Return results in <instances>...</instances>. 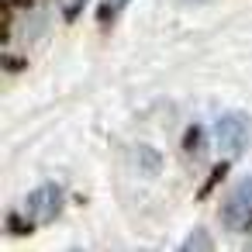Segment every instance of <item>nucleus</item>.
<instances>
[{
  "mask_svg": "<svg viewBox=\"0 0 252 252\" xmlns=\"http://www.w3.org/2000/svg\"><path fill=\"white\" fill-rule=\"evenodd\" d=\"M245 142H249V118L245 114L231 111V114L218 118V125H214V145L224 156H238L245 149Z\"/></svg>",
  "mask_w": 252,
  "mask_h": 252,
  "instance_id": "f03ea898",
  "label": "nucleus"
},
{
  "mask_svg": "<svg viewBox=\"0 0 252 252\" xmlns=\"http://www.w3.org/2000/svg\"><path fill=\"white\" fill-rule=\"evenodd\" d=\"M128 4H131V0H104V11H100V14H104V18H114V14H121Z\"/></svg>",
  "mask_w": 252,
  "mask_h": 252,
  "instance_id": "20e7f679",
  "label": "nucleus"
},
{
  "mask_svg": "<svg viewBox=\"0 0 252 252\" xmlns=\"http://www.w3.org/2000/svg\"><path fill=\"white\" fill-rule=\"evenodd\" d=\"M211 245V238L204 235V231H197V235H190L187 242H183V249H207Z\"/></svg>",
  "mask_w": 252,
  "mask_h": 252,
  "instance_id": "39448f33",
  "label": "nucleus"
},
{
  "mask_svg": "<svg viewBox=\"0 0 252 252\" xmlns=\"http://www.w3.org/2000/svg\"><path fill=\"white\" fill-rule=\"evenodd\" d=\"M221 221L228 231H249L252 228V176H242L228 190V197L221 204Z\"/></svg>",
  "mask_w": 252,
  "mask_h": 252,
  "instance_id": "f257e3e1",
  "label": "nucleus"
},
{
  "mask_svg": "<svg viewBox=\"0 0 252 252\" xmlns=\"http://www.w3.org/2000/svg\"><path fill=\"white\" fill-rule=\"evenodd\" d=\"M187 4H197V0H187Z\"/></svg>",
  "mask_w": 252,
  "mask_h": 252,
  "instance_id": "0eeeda50",
  "label": "nucleus"
},
{
  "mask_svg": "<svg viewBox=\"0 0 252 252\" xmlns=\"http://www.w3.org/2000/svg\"><path fill=\"white\" fill-rule=\"evenodd\" d=\"M59 211H63V187H59V183H42V187H35V190L25 197V214H28L35 224L52 221Z\"/></svg>",
  "mask_w": 252,
  "mask_h": 252,
  "instance_id": "7ed1b4c3",
  "label": "nucleus"
},
{
  "mask_svg": "<svg viewBox=\"0 0 252 252\" xmlns=\"http://www.w3.org/2000/svg\"><path fill=\"white\" fill-rule=\"evenodd\" d=\"M83 7H87V0H63L66 18H76V11H83Z\"/></svg>",
  "mask_w": 252,
  "mask_h": 252,
  "instance_id": "423d86ee",
  "label": "nucleus"
}]
</instances>
